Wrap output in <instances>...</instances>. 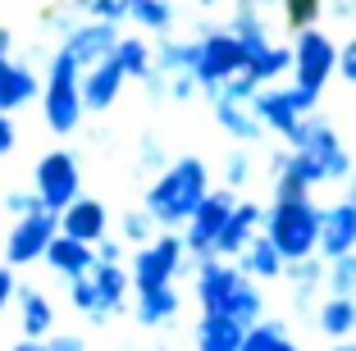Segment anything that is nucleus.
Here are the masks:
<instances>
[{"mask_svg": "<svg viewBox=\"0 0 356 351\" xmlns=\"http://www.w3.org/2000/svg\"><path fill=\"white\" fill-rule=\"evenodd\" d=\"M206 192H210L206 160H201V155H178V160H169V165L156 174V183L147 187L142 210L156 219L160 233H178V228L192 219V210L201 206Z\"/></svg>", "mask_w": 356, "mask_h": 351, "instance_id": "1", "label": "nucleus"}, {"mask_svg": "<svg viewBox=\"0 0 356 351\" xmlns=\"http://www.w3.org/2000/svg\"><path fill=\"white\" fill-rule=\"evenodd\" d=\"M192 292H197L201 310L229 315V320H238L242 329H252L256 320H265L261 283H252L238 265H233V260H220V256L201 260V265H197V283H192Z\"/></svg>", "mask_w": 356, "mask_h": 351, "instance_id": "2", "label": "nucleus"}, {"mask_svg": "<svg viewBox=\"0 0 356 351\" xmlns=\"http://www.w3.org/2000/svg\"><path fill=\"white\" fill-rule=\"evenodd\" d=\"M261 233L274 242V251L283 260L315 256V242H320V201L315 197H279L274 206H265Z\"/></svg>", "mask_w": 356, "mask_h": 351, "instance_id": "3", "label": "nucleus"}, {"mask_svg": "<svg viewBox=\"0 0 356 351\" xmlns=\"http://www.w3.org/2000/svg\"><path fill=\"white\" fill-rule=\"evenodd\" d=\"M78 78H83V73L69 64V55L51 51L46 78H42V119H46V128H51L55 137H74L78 128H83V119H87Z\"/></svg>", "mask_w": 356, "mask_h": 351, "instance_id": "4", "label": "nucleus"}, {"mask_svg": "<svg viewBox=\"0 0 356 351\" xmlns=\"http://www.w3.org/2000/svg\"><path fill=\"white\" fill-rule=\"evenodd\" d=\"M242 69H247V51L238 46V37L229 28H220V23H201V32L192 37V64H188L201 96L215 92L229 78H238Z\"/></svg>", "mask_w": 356, "mask_h": 351, "instance_id": "5", "label": "nucleus"}, {"mask_svg": "<svg viewBox=\"0 0 356 351\" xmlns=\"http://www.w3.org/2000/svg\"><path fill=\"white\" fill-rule=\"evenodd\" d=\"M283 146L288 151H302L311 155L315 165H320V174H325V183H347L352 178V155H347V146L338 142V128L329 124V119H320V114H306V119H297L293 133L283 137Z\"/></svg>", "mask_w": 356, "mask_h": 351, "instance_id": "6", "label": "nucleus"}, {"mask_svg": "<svg viewBox=\"0 0 356 351\" xmlns=\"http://www.w3.org/2000/svg\"><path fill=\"white\" fill-rule=\"evenodd\" d=\"M32 197L42 201V210H51V215L74 206L83 197V165H78V155L64 151V146L37 155V165H32Z\"/></svg>", "mask_w": 356, "mask_h": 351, "instance_id": "7", "label": "nucleus"}, {"mask_svg": "<svg viewBox=\"0 0 356 351\" xmlns=\"http://www.w3.org/2000/svg\"><path fill=\"white\" fill-rule=\"evenodd\" d=\"M293 87L311 96H325L329 78L338 73V42L329 37L325 28H302L293 32Z\"/></svg>", "mask_w": 356, "mask_h": 351, "instance_id": "8", "label": "nucleus"}, {"mask_svg": "<svg viewBox=\"0 0 356 351\" xmlns=\"http://www.w3.org/2000/svg\"><path fill=\"white\" fill-rule=\"evenodd\" d=\"M183 238L178 233H156L147 247L133 251V265H128V283L133 292H151V288H174V279L183 274Z\"/></svg>", "mask_w": 356, "mask_h": 351, "instance_id": "9", "label": "nucleus"}, {"mask_svg": "<svg viewBox=\"0 0 356 351\" xmlns=\"http://www.w3.org/2000/svg\"><path fill=\"white\" fill-rule=\"evenodd\" d=\"M233 201H238V192H229V187H210L206 197H201V206L192 210V219L178 228L188 256H197V260L215 256V238H220V228H224V219H229Z\"/></svg>", "mask_w": 356, "mask_h": 351, "instance_id": "10", "label": "nucleus"}, {"mask_svg": "<svg viewBox=\"0 0 356 351\" xmlns=\"http://www.w3.org/2000/svg\"><path fill=\"white\" fill-rule=\"evenodd\" d=\"M315 105H320V96L302 92V87H261L252 96V114L261 119L265 133H274V137H288L297 119L315 114Z\"/></svg>", "mask_w": 356, "mask_h": 351, "instance_id": "11", "label": "nucleus"}, {"mask_svg": "<svg viewBox=\"0 0 356 351\" xmlns=\"http://www.w3.org/2000/svg\"><path fill=\"white\" fill-rule=\"evenodd\" d=\"M60 233V219L51 210H32V215L14 219V228L5 233V265L23 269V265H37L51 247V238Z\"/></svg>", "mask_w": 356, "mask_h": 351, "instance_id": "12", "label": "nucleus"}, {"mask_svg": "<svg viewBox=\"0 0 356 351\" xmlns=\"http://www.w3.org/2000/svg\"><path fill=\"white\" fill-rule=\"evenodd\" d=\"M115 42H119V28H115V23H101V19H78V23H74V32H64L55 51H64V55H69V64H74L78 73H87L92 64L110 60Z\"/></svg>", "mask_w": 356, "mask_h": 351, "instance_id": "13", "label": "nucleus"}, {"mask_svg": "<svg viewBox=\"0 0 356 351\" xmlns=\"http://www.w3.org/2000/svg\"><path fill=\"white\" fill-rule=\"evenodd\" d=\"M347 251H356V206L343 197L334 206H320V242H315V256L338 260Z\"/></svg>", "mask_w": 356, "mask_h": 351, "instance_id": "14", "label": "nucleus"}, {"mask_svg": "<svg viewBox=\"0 0 356 351\" xmlns=\"http://www.w3.org/2000/svg\"><path fill=\"white\" fill-rule=\"evenodd\" d=\"M55 219H60L64 238L87 242V247H96V242L110 233V210H105V201H96V197H78L74 206H64Z\"/></svg>", "mask_w": 356, "mask_h": 351, "instance_id": "15", "label": "nucleus"}, {"mask_svg": "<svg viewBox=\"0 0 356 351\" xmlns=\"http://www.w3.org/2000/svg\"><path fill=\"white\" fill-rule=\"evenodd\" d=\"M261 219H265V206L261 201H233V210H229V219H224V228H220V238H215V256L220 260H233L247 242L261 233Z\"/></svg>", "mask_w": 356, "mask_h": 351, "instance_id": "16", "label": "nucleus"}, {"mask_svg": "<svg viewBox=\"0 0 356 351\" xmlns=\"http://www.w3.org/2000/svg\"><path fill=\"white\" fill-rule=\"evenodd\" d=\"M42 96V78L28 60H0V114H14Z\"/></svg>", "mask_w": 356, "mask_h": 351, "instance_id": "17", "label": "nucleus"}, {"mask_svg": "<svg viewBox=\"0 0 356 351\" xmlns=\"http://www.w3.org/2000/svg\"><path fill=\"white\" fill-rule=\"evenodd\" d=\"M124 73H119V64L115 60H101V64H92V69L78 78V92H83V110L87 114H105L110 105L119 101V92H124Z\"/></svg>", "mask_w": 356, "mask_h": 351, "instance_id": "18", "label": "nucleus"}, {"mask_svg": "<svg viewBox=\"0 0 356 351\" xmlns=\"http://www.w3.org/2000/svg\"><path fill=\"white\" fill-rule=\"evenodd\" d=\"M206 101H210V110H215V124H220L233 142L252 146V142H261V137H265L261 119L252 114V105H247V101H229V96H206Z\"/></svg>", "mask_w": 356, "mask_h": 351, "instance_id": "19", "label": "nucleus"}, {"mask_svg": "<svg viewBox=\"0 0 356 351\" xmlns=\"http://www.w3.org/2000/svg\"><path fill=\"white\" fill-rule=\"evenodd\" d=\"M233 265H238L252 283H261V279H265V283H274V279H283V265H288V260L274 251V242L265 238V233H256V238L247 242L238 256H233Z\"/></svg>", "mask_w": 356, "mask_h": 351, "instance_id": "20", "label": "nucleus"}, {"mask_svg": "<svg viewBox=\"0 0 356 351\" xmlns=\"http://www.w3.org/2000/svg\"><path fill=\"white\" fill-rule=\"evenodd\" d=\"M42 260L55 269V274H60L64 283H69V279H83V274H92V265H96L92 247H87V242L64 238V233H55V238H51V247H46Z\"/></svg>", "mask_w": 356, "mask_h": 351, "instance_id": "21", "label": "nucleus"}, {"mask_svg": "<svg viewBox=\"0 0 356 351\" xmlns=\"http://www.w3.org/2000/svg\"><path fill=\"white\" fill-rule=\"evenodd\" d=\"M14 301H19V329H23V338H32V342L51 338V333H55V306H51V297L37 292V288H19V292H14Z\"/></svg>", "mask_w": 356, "mask_h": 351, "instance_id": "22", "label": "nucleus"}, {"mask_svg": "<svg viewBox=\"0 0 356 351\" xmlns=\"http://www.w3.org/2000/svg\"><path fill=\"white\" fill-rule=\"evenodd\" d=\"M242 324L229 320V315H215V310H201L197 320V333H192V342H197V351H238L242 347Z\"/></svg>", "mask_w": 356, "mask_h": 351, "instance_id": "23", "label": "nucleus"}, {"mask_svg": "<svg viewBox=\"0 0 356 351\" xmlns=\"http://www.w3.org/2000/svg\"><path fill=\"white\" fill-rule=\"evenodd\" d=\"M283 279L293 283V306L297 310H311V297L325 288V260H320V256L288 260V265H283Z\"/></svg>", "mask_w": 356, "mask_h": 351, "instance_id": "24", "label": "nucleus"}, {"mask_svg": "<svg viewBox=\"0 0 356 351\" xmlns=\"http://www.w3.org/2000/svg\"><path fill=\"white\" fill-rule=\"evenodd\" d=\"M178 306H183V297H178V288H151V292H137V324L142 329H165V324H174Z\"/></svg>", "mask_w": 356, "mask_h": 351, "instance_id": "25", "label": "nucleus"}, {"mask_svg": "<svg viewBox=\"0 0 356 351\" xmlns=\"http://www.w3.org/2000/svg\"><path fill=\"white\" fill-rule=\"evenodd\" d=\"M92 288H96V297H101V310L105 315H119V310L128 306V269L124 265H92Z\"/></svg>", "mask_w": 356, "mask_h": 351, "instance_id": "26", "label": "nucleus"}, {"mask_svg": "<svg viewBox=\"0 0 356 351\" xmlns=\"http://www.w3.org/2000/svg\"><path fill=\"white\" fill-rule=\"evenodd\" d=\"M247 73H252L261 87H279L283 78L293 73V51H288V46H279V42L261 46V51L247 55Z\"/></svg>", "mask_w": 356, "mask_h": 351, "instance_id": "27", "label": "nucleus"}, {"mask_svg": "<svg viewBox=\"0 0 356 351\" xmlns=\"http://www.w3.org/2000/svg\"><path fill=\"white\" fill-rule=\"evenodd\" d=\"M238 351H302V347H297V338L288 333V324L265 315V320H256L252 329L242 333V347Z\"/></svg>", "mask_w": 356, "mask_h": 351, "instance_id": "28", "label": "nucleus"}, {"mask_svg": "<svg viewBox=\"0 0 356 351\" xmlns=\"http://www.w3.org/2000/svg\"><path fill=\"white\" fill-rule=\"evenodd\" d=\"M110 60L119 64V73H124L128 83H142V78L151 73V42L147 37H124V32H119Z\"/></svg>", "mask_w": 356, "mask_h": 351, "instance_id": "29", "label": "nucleus"}, {"mask_svg": "<svg viewBox=\"0 0 356 351\" xmlns=\"http://www.w3.org/2000/svg\"><path fill=\"white\" fill-rule=\"evenodd\" d=\"M315 324H320V333H329L334 342L352 338L356 333V297H329L325 306L315 310Z\"/></svg>", "mask_w": 356, "mask_h": 351, "instance_id": "30", "label": "nucleus"}, {"mask_svg": "<svg viewBox=\"0 0 356 351\" xmlns=\"http://www.w3.org/2000/svg\"><path fill=\"white\" fill-rule=\"evenodd\" d=\"M224 28L238 37V46L247 55L261 51V46H270V28H265V19H261V10H256V5H238V10L229 14V23H224Z\"/></svg>", "mask_w": 356, "mask_h": 351, "instance_id": "31", "label": "nucleus"}, {"mask_svg": "<svg viewBox=\"0 0 356 351\" xmlns=\"http://www.w3.org/2000/svg\"><path fill=\"white\" fill-rule=\"evenodd\" d=\"M128 19L137 23L142 32H156V37H169L174 32V0H133V10H128Z\"/></svg>", "mask_w": 356, "mask_h": 351, "instance_id": "32", "label": "nucleus"}, {"mask_svg": "<svg viewBox=\"0 0 356 351\" xmlns=\"http://www.w3.org/2000/svg\"><path fill=\"white\" fill-rule=\"evenodd\" d=\"M192 64V42H178V37H160V46H151V69L156 73H188Z\"/></svg>", "mask_w": 356, "mask_h": 351, "instance_id": "33", "label": "nucleus"}, {"mask_svg": "<svg viewBox=\"0 0 356 351\" xmlns=\"http://www.w3.org/2000/svg\"><path fill=\"white\" fill-rule=\"evenodd\" d=\"M78 19H101V23H128V10H133V0H64Z\"/></svg>", "mask_w": 356, "mask_h": 351, "instance_id": "34", "label": "nucleus"}, {"mask_svg": "<svg viewBox=\"0 0 356 351\" xmlns=\"http://www.w3.org/2000/svg\"><path fill=\"white\" fill-rule=\"evenodd\" d=\"M325 288L329 297H356V251L325 260Z\"/></svg>", "mask_w": 356, "mask_h": 351, "instance_id": "35", "label": "nucleus"}, {"mask_svg": "<svg viewBox=\"0 0 356 351\" xmlns=\"http://www.w3.org/2000/svg\"><path fill=\"white\" fill-rule=\"evenodd\" d=\"M156 233H160L156 219H151L142 206H137V210H124V219H119V242H124V247H147Z\"/></svg>", "mask_w": 356, "mask_h": 351, "instance_id": "36", "label": "nucleus"}, {"mask_svg": "<svg viewBox=\"0 0 356 351\" xmlns=\"http://www.w3.org/2000/svg\"><path fill=\"white\" fill-rule=\"evenodd\" d=\"M69 301H74V310H78V315H87L92 324H105V320H110V315L101 310V297H96V288H92V279H87V274H83V279H69Z\"/></svg>", "mask_w": 356, "mask_h": 351, "instance_id": "37", "label": "nucleus"}, {"mask_svg": "<svg viewBox=\"0 0 356 351\" xmlns=\"http://www.w3.org/2000/svg\"><path fill=\"white\" fill-rule=\"evenodd\" d=\"M279 10H283V23H288V28L302 32V28H315V23H320L325 0H279Z\"/></svg>", "mask_w": 356, "mask_h": 351, "instance_id": "38", "label": "nucleus"}, {"mask_svg": "<svg viewBox=\"0 0 356 351\" xmlns=\"http://www.w3.org/2000/svg\"><path fill=\"white\" fill-rule=\"evenodd\" d=\"M197 96H201V87H197V78H192V73H169V78H165V101L192 105Z\"/></svg>", "mask_w": 356, "mask_h": 351, "instance_id": "39", "label": "nucleus"}, {"mask_svg": "<svg viewBox=\"0 0 356 351\" xmlns=\"http://www.w3.org/2000/svg\"><path fill=\"white\" fill-rule=\"evenodd\" d=\"M0 210H5L10 219H23V215H32V210H42V201L32 197V187H14V192L0 197Z\"/></svg>", "mask_w": 356, "mask_h": 351, "instance_id": "40", "label": "nucleus"}, {"mask_svg": "<svg viewBox=\"0 0 356 351\" xmlns=\"http://www.w3.org/2000/svg\"><path fill=\"white\" fill-rule=\"evenodd\" d=\"M252 183V160H247V151H233L229 160H224V187L229 192H238V187Z\"/></svg>", "mask_w": 356, "mask_h": 351, "instance_id": "41", "label": "nucleus"}, {"mask_svg": "<svg viewBox=\"0 0 356 351\" xmlns=\"http://www.w3.org/2000/svg\"><path fill=\"white\" fill-rule=\"evenodd\" d=\"M137 160H142V169H165V146H160V137L156 133H147L142 137V146H137Z\"/></svg>", "mask_w": 356, "mask_h": 351, "instance_id": "42", "label": "nucleus"}, {"mask_svg": "<svg viewBox=\"0 0 356 351\" xmlns=\"http://www.w3.org/2000/svg\"><path fill=\"white\" fill-rule=\"evenodd\" d=\"M338 78L356 87V37H347V42L338 46Z\"/></svg>", "mask_w": 356, "mask_h": 351, "instance_id": "43", "label": "nucleus"}, {"mask_svg": "<svg viewBox=\"0 0 356 351\" xmlns=\"http://www.w3.org/2000/svg\"><path fill=\"white\" fill-rule=\"evenodd\" d=\"M92 256H96V265H124V242L101 238V242L92 247Z\"/></svg>", "mask_w": 356, "mask_h": 351, "instance_id": "44", "label": "nucleus"}, {"mask_svg": "<svg viewBox=\"0 0 356 351\" xmlns=\"http://www.w3.org/2000/svg\"><path fill=\"white\" fill-rule=\"evenodd\" d=\"M42 351H87V342L78 333H51V338H42Z\"/></svg>", "mask_w": 356, "mask_h": 351, "instance_id": "45", "label": "nucleus"}, {"mask_svg": "<svg viewBox=\"0 0 356 351\" xmlns=\"http://www.w3.org/2000/svg\"><path fill=\"white\" fill-rule=\"evenodd\" d=\"M14 146H19V128H14V114H0V160H5V155H14Z\"/></svg>", "mask_w": 356, "mask_h": 351, "instance_id": "46", "label": "nucleus"}, {"mask_svg": "<svg viewBox=\"0 0 356 351\" xmlns=\"http://www.w3.org/2000/svg\"><path fill=\"white\" fill-rule=\"evenodd\" d=\"M14 292H19V279H14L10 265H0V315L14 306Z\"/></svg>", "mask_w": 356, "mask_h": 351, "instance_id": "47", "label": "nucleus"}, {"mask_svg": "<svg viewBox=\"0 0 356 351\" xmlns=\"http://www.w3.org/2000/svg\"><path fill=\"white\" fill-rule=\"evenodd\" d=\"M325 14L334 23H356V0H325Z\"/></svg>", "mask_w": 356, "mask_h": 351, "instance_id": "48", "label": "nucleus"}, {"mask_svg": "<svg viewBox=\"0 0 356 351\" xmlns=\"http://www.w3.org/2000/svg\"><path fill=\"white\" fill-rule=\"evenodd\" d=\"M10 55H14V28L0 23V60H10Z\"/></svg>", "mask_w": 356, "mask_h": 351, "instance_id": "49", "label": "nucleus"}, {"mask_svg": "<svg viewBox=\"0 0 356 351\" xmlns=\"http://www.w3.org/2000/svg\"><path fill=\"white\" fill-rule=\"evenodd\" d=\"M10 351H42V342H32V338H23V342H14Z\"/></svg>", "mask_w": 356, "mask_h": 351, "instance_id": "50", "label": "nucleus"}, {"mask_svg": "<svg viewBox=\"0 0 356 351\" xmlns=\"http://www.w3.org/2000/svg\"><path fill=\"white\" fill-rule=\"evenodd\" d=\"M347 201L356 206V169H352V178H347Z\"/></svg>", "mask_w": 356, "mask_h": 351, "instance_id": "51", "label": "nucleus"}, {"mask_svg": "<svg viewBox=\"0 0 356 351\" xmlns=\"http://www.w3.org/2000/svg\"><path fill=\"white\" fill-rule=\"evenodd\" d=\"M329 351H356V342H352V338H343V342H334Z\"/></svg>", "mask_w": 356, "mask_h": 351, "instance_id": "52", "label": "nucleus"}, {"mask_svg": "<svg viewBox=\"0 0 356 351\" xmlns=\"http://www.w3.org/2000/svg\"><path fill=\"white\" fill-rule=\"evenodd\" d=\"M238 5H256V10H261V5H270V0H238Z\"/></svg>", "mask_w": 356, "mask_h": 351, "instance_id": "53", "label": "nucleus"}, {"mask_svg": "<svg viewBox=\"0 0 356 351\" xmlns=\"http://www.w3.org/2000/svg\"><path fill=\"white\" fill-rule=\"evenodd\" d=\"M197 10H215V0H197Z\"/></svg>", "mask_w": 356, "mask_h": 351, "instance_id": "54", "label": "nucleus"}, {"mask_svg": "<svg viewBox=\"0 0 356 351\" xmlns=\"http://www.w3.org/2000/svg\"><path fill=\"white\" fill-rule=\"evenodd\" d=\"M156 351H160V347H156Z\"/></svg>", "mask_w": 356, "mask_h": 351, "instance_id": "55", "label": "nucleus"}]
</instances>
